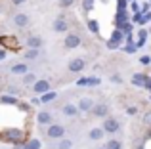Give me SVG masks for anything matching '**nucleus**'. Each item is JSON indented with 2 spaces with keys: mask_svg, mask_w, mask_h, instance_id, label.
<instances>
[{
  "mask_svg": "<svg viewBox=\"0 0 151 149\" xmlns=\"http://www.w3.org/2000/svg\"><path fill=\"white\" fill-rule=\"evenodd\" d=\"M23 138H25V134H23V130H19V128H6V130L0 132V140H4V142L8 143H23Z\"/></svg>",
  "mask_w": 151,
  "mask_h": 149,
  "instance_id": "1",
  "label": "nucleus"
},
{
  "mask_svg": "<svg viewBox=\"0 0 151 149\" xmlns=\"http://www.w3.org/2000/svg\"><path fill=\"white\" fill-rule=\"evenodd\" d=\"M46 134H48V138H52V140H59L65 134V126H63V124H50V126L46 128Z\"/></svg>",
  "mask_w": 151,
  "mask_h": 149,
  "instance_id": "2",
  "label": "nucleus"
},
{
  "mask_svg": "<svg viewBox=\"0 0 151 149\" xmlns=\"http://www.w3.org/2000/svg\"><path fill=\"white\" fill-rule=\"evenodd\" d=\"M63 44H65L67 50H73V48H77V46L81 44V37H78L77 33H69L65 37V42H63Z\"/></svg>",
  "mask_w": 151,
  "mask_h": 149,
  "instance_id": "3",
  "label": "nucleus"
},
{
  "mask_svg": "<svg viewBox=\"0 0 151 149\" xmlns=\"http://www.w3.org/2000/svg\"><path fill=\"white\" fill-rule=\"evenodd\" d=\"M33 90L37 94H46V92H50V80H37L33 84Z\"/></svg>",
  "mask_w": 151,
  "mask_h": 149,
  "instance_id": "4",
  "label": "nucleus"
},
{
  "mask_svg": "<svg viewBox=\"0 0 151 149\" xmlns=\"http://www.w3.org/2000/svg\"><path fill=\"white\" fill-rule=\"evenodd\" d=\"M103 130L109 132V134H115V132L119 130V120L117 119H105V122H103Z\"/></svg>",
  "mask_w": 151,
  "mask_h": 149,
  "instance_id": "5",
  "label": "nucleus"
},
{
  "mask_svg": "<svg viewBox=\"0 0 151 149\" xmlns=\"http://www.w3.org/2000/svg\"><path fill=\"white\" fill-rule=\"evenodd\" d=\"M100 82H101V80H100L98 77H84V78H78L77 84H78V86H98Z\"/></svg>",
  "mask_w": 151,
  "mask_h": 149,
  "instance_id": "6",
  "label": "nucleus"
},
{
  "mask_svg": "<svg viewBox=\"0 0 151 149\" xmlns=\"http://www.w3.org/2000/svg\"><path fill=\"white\" fill-rule=\"evenodd\" d=\"M92 113L96 117H107V113H109V105H107V103H98V105H94Z\"/></svg>",
  "mask_w": 151,
  "mask_h": 149,
  "instance_id": "7",
  "label": "nucleus"
},
{
  "mask_svg": "<svg viewBox=\"0 0 151 149\" xmlns=\"http://www.w3.org/2000/svg\"><path fill=\"white\" fill-rule=\"evenodd\" d=\"M147 74H144V73H136V74H132V84L134 86H144L145 88V82H147Z\"/></svg>",
  "mask_w": 151,
  "mask_h": 149,
  "instance_id": "8",
  "label": "nucleus"
},
{
  "mask_svg": "<svg viewBox=\"0 0 151 149\" xmlns=\"http://www.w3.org/2000/svg\"><path fill=\"white\" fill-rule=\"evenodd\" d=\"M78 111H92L94 109V101L90 100V97H82L81 101H78Z\"/></svg>",
  "mask_w": 151,
  "mask_h": 149,
  "instance_id": "9",
  "label": "nucleus"
},
{
  "mask_svg": "<svg viewBox=\"0 0 151 149\" xmlns=\"http://www.w3.org/2000/svg\"><path fill=\"white\" fill-rule=\"evenodd\" d=\"M27 44H29L31 50H38V48L42 46V38L37 37V34H31V37L27 38Z\"/></svg>",
  "mask_w": 151,
  "mask_h": 149,
  "instance_id": "10",
  "label": "nucleus"
},
{
  "mask_svg": "<svg viewBox=\"0 0 151 149\" xmlns=\"http://www.w3.org/2000/svg\"><path fill=\"white\" fill-rule=\"evenodd\" d=\"M54 31H55V33H65V31H67V21L63 17L54 19Z\"/></svg>",
  "mask_w": 151,
  "mask_h": 149,
  "instance_id": "11",
  "label": "nucleus"
},
{
  "mask_svg": "<svg viewBox=\"0 0 151 149\" xmlns=\"http://www.w3.org/2000/svg\"><path fill=\"white\" fill-rule=\"evenodd\" d=\"M61 113L65 117H75L78 113V107H77V105H73V103H67V105H63V107H61Z\"/></svg>",
  "mask_w": 151,
  "mask_h": 149,
  "instance_id": "12",
  "label": "nucleus"
},
{
  "mask_svg": "<svg viewBox=\"0 0 151 149\" xmlns=\"http://www.w3.org/2000/svg\"><path fill=\"white\" fill-rule=\"evenodd\" d=\"M84 69V59H71L69 63V71L71 73H78Z\"/></svg>",
  "mask_w": 151,
  "mask_h": 149,
  "instance_id": "13",
  "label": "nucleus"
},
{
  "mask_svg": "<svg viewBox=\"0 0 151 149\" xmlns=\"http://www.w3.org/2000/svg\"><path fill=\"white\" fill-rule=\"evenodd\" d=\"M14 23L17 27H27V25H29V15H27V14H17L14 17Z\"/></svg>",
  "mask_w": 151,
  "mask_h": 149,
  "instance_id": "14",
  "label": "nucleus"
},
{
  "mask_svg": "<svg viewBox=\"0 0 151 149\" xmlns=\"http://www.w3.org/2000/svg\"><path fill=\"white\" fill-rule=\"evenodd\" d=\"M103 134H105V130H103V128H92V130H90V140H94V142H100V140L103 138Z\"/></svg>",
  "mask_w": 151,
  "mask_h": 149,
  "instance_id": "15",
  "label": "nucleus"
},
{
  "mask_svg": "<svg viewBox=\"0 0 151 149\" xmlns=\"http://www.w3.org/2000/svg\"><path fill=\"white\" fill-rule=\"evenodd\" d=\"M0 103L6 105H19V100L15 96H0Z\"/></svg>",
  "mask_w": 151,
  "mask_h": 149,
  "instance_id": "16",
  "label": "nucleus"
},
{
  "mask_svg": "<svg viewBox=\"0 0 151 149\" xmlns=\"http://www.w3.org/2000/svg\"><path fill=\"white\" fill-rule=\"evenodd\" d=\"M37 120H38L40 124H50L52 115H50L48 111H40V113H38V117H37Z\"/></svg>",
  "mask_w": 151,
  "mask_h": 149,
  "instance_id": "17",
  "label": "nucleus"
},
{
  "mask_svg": "<svg viewBox=\"0 0 151 149\" xmlns=\"http://www.w3.org/2000/svg\"><path fill=\"white\" fill-rule=\"evenodd\" d=\"M27 65L25 63H15L14 67H12V73H15V74H27Z\"/></svg>",
  "mask_w": 151,
  "mask_h": 149,
  "instance_id": "18",
  "label": "nucleus"
},
{
  "mask_svg": "<svg viewBox=\"0 0 151 149\" xmlns=\"http://www.w3.org/2000/svg\"><path fill=\"white\" fill-rule=\"evenodd\" d=\"M55 97H58V94H55V92H46V94H42L40 103H48V101H54Z\"/></svg>",
  "mask_w": 151,
  "mask_h": 149,
  "instance_id": "19",
  "label": "nucleus"
},
{
  "mask_svg": "<svg viewBox=\"0 0 151 149\" xmlns=\"http://www.w3.org/2000/svg\"><path fill=\"white\" fill-rule=\"evenodd\" d=\"M88 29L92 31L94 34H100V23H98L96 19H90V21H88Z\"/></svg>",
  "mask_w": 151,
  "mask_h": 149,
  "instance_id": "20",
  "label": "nucleus"
},
{
  "mask_svg": "<svg viewBox=\"0 0 151 149\" xmlns=\"http://www.w3.org/2000/svg\"><path fill=\"white\" fill-rule=\"evenodd\" d=\"M14 44H15V38H4V37L0 38V46H2L4 50H6L8 46H14Z\"/></svg>",
  "mask_w": 151,
  "mask_h": 149,
  "instance_id": "21",
  "label": "nucleus"
},
{
  "mask_svg": "<svg viewBox=\"0 0 151 149\" xmlns=\"http://www.w3.org/2000/svg\"><path fill=\"white\" fill-rule=\"evenodd\" d=\"M25 149H40V142L38 140H29V142H25Z\"/></svg>",
  "mask_w": 151,
  "mask_h": 149,
  "instance_id": "22",
  "label": "nucleus"
},
{
  "mask_svg": "<svg viewBox=\"0 0 151 149\" xmlns=\"http://www.w3.org/2000/svg\"><path fill=\"white\" fill-rule=\"evenodd\" d=\"M111 40H115V42H122V31H121V29H115V31H113V34H111Z\"/></svg>",
  "mask_w": 151,
  "mask_h": 149,
  "instance_id": "23",
  "label": "nucleus"
},
{
  "mask_svg": "<svg viewBox=\"0 0 151 149\" xmlns=\"http://www.w3.org/2000/svg\"><path fill=\"white\" fill-rule=\"evenodd\" d=\"M134 21H136L138 25H144V23L147 21V19H145V15L142 14V11H138V14H134Z\"/></svg>",
  "mask_w": 151,
  "mask_h": 149,
  "instance_id": "24",
  "label": "nucleus"
},
{
  "mask_svg": "<svg viewBox=\"0 0 151 149\" xmlns=\"http://www.w3.org/2000/svg\"><path fill=\"white\" fill-rule=\"evenodd\" d=\"M73 147V142L71 140H61V142L58 143V149H71Z\"/></svg>",
  "mask_w": 151,
  "mask_h": 149,
  "instance_id": "25",
  "label": "nucleus"
},
{
  "mask_svg": "<svg viewBox=\"0 0 151 149\" xmlns=\"http://www.w3.org/2000/svg\"><path fill=\"white\" fill-rule=\"evenodd\" d=\"M105 149H121V142H119V140H109Z\"/></svg>",
  "mask_w": 151,
  "mask_h": 149,
  "instance_id": "26",
  "label": "nucleus"
},
{
  "mask_svg": "<svg viewBox=\"0 0 151 149\" xmlns=\"http://www.w3.org/2000/svg\"><path fill=\"white\" fill-rule=\"evenodd\" d=\"M35 80H37V77H35V74H31V73H27L25 78H23V82H25V84H35Z\"/></svg>",
  "mask_w": 151,
  "mask_h": 149,
  "instance_id": "27",
  "label": "nucleus"
},
{
  "mask_svg": "<svg viewBox=\"0 0 151 149\" xmlns=\"http://www.w3.org/2000/svg\"><path fill=\"white\" fill-rule=\"evenodd\" d=\"M25 57H27V59H35V57H38V50H27Z\"/></svg>",
  "mask_w": 151,
  "mask_h": 149,
  "instance_id": "28",
  "label": "nucleus"
},
{
  "mask_svg": "<svg viewBox=\"0 0 151 149\" xmlns=\"http://www.w3.org/2000/svg\"><path fill=\"white\" fill-rule=\"evenodd\" d=\"M136 48H138L136 44H132V42H128V44L124 46V52H126V54H134V52H136Z\"/></svg>",
  "mask_w": 151,
  "mask_h": 149,
  "instance_id": "29",
  "label": "nucleus"
},
{
  "mask_svg": "<svg viewBox=\"0 0 151 149\" xmlns=\"http://www.w3.org/2000/svg\"><path fill=\"white\" fill-rule=\"evenodd\" d=\"M58 2H59V6H61V8H69V6H73V4H75V0H58Z\"/></svg>",
  "mask_w": 151,
  "mask_h": 149,
  "instance_id": "30",
  "label": "nucleus"
},
{
  "mask_svg": "<svg viewBox=\"0 0 151 149\" xmlns=\"http://www.w3.org/2000/svg\"><path fill=\"white\" fill-rule=\"evenodd\" d=\"M119 46H121V42H115V40H111V38L107 40V48L109 50H115V48H119Z\"/></svg>",
  "mask_w": 151,
  "mask_h": 149,
  "instance_id": "31",
  "label": "nucleus"
},
{
  "mask_svg": "<svg viewBox=\"0 0 151 149\" xmlns=\"http://www.w3.org/2000/svg\"><path fill=\"white\" fill-rule=\"evenodd\" d=\"M94 8V0H84V10H92Z\"/></svg>",
  "mask_w": 151,
  "mask_h": 149,
  "instance_id": "32",
  "label": "nucleus"
},
{
  "mask_svg": "<svg viewBox=\"0 0 151 149\" xmlns=\"http://www.w3.org/2000/svg\"><path fill=\"white\" fill-rule=\"evenodd\" d=\"M126 113H128V115H136V113H138V107H128V109H126Z\"/></svg>",
  "mask_w": 151,
  "mask_h": 149,
  "instance_id": "33",
  "label": "nucleus"
},
{
  "mask_svg": "<svg viewBox=\"0 0 151 149\" xmlns=\"http://www.w3.org/2000/svg\"><path fill=\"white\" fill-rule=\"evenodd\" d=\"M111 80H113V82H117V84H119V82H122V78L119 77V74H113V77H111Z\"/></svg>",
  "mask_w": 151,
  "mask_h": 149,
  "instance_id": "34",
  "label": "nucleus"
},
{
  "mask_svg": "<svg viewBox=\"0 0 151 149\" xmlns=\"http://www.w3.org/2000/svg\"><path fill=\"white\" fill-rule=\"evenodd\" d=\"M142 63H151V57L149 56H144V57H142Z\"/></svg>",
  "mask_w": 151,
  "mask_h": 149,
  "instance_id": "35",
  "label": "nucleus"
},
{
  "mask_svg": "<svg viewBox=\"0 0 151 149\" xmlns=\"http://www.w3.org/2000/svg\"><path fill=\"white\" fill-rule=\"evenodd\" d=\"M4 57H6V50H4V48H0V61H2Z\"/></svg>",
  "mask_w": 151,
  "mask_h": 149,
  "instance_id": "36",
  "label": "nucleus"
},
{
  "mask_svg": "<svg viewBox=\"0 0 151 149\" xmlns=\"http://www.w3.org/2000/svg\"><path fill=\"white\" fill-rule=\"evenodd\" d=\"M145 88H147V90H149V92H151V77L147 78V82H145Z\"/></svg>",
  "mask_w": 151,
  "mask_h": 149,
  "instance_id": "37",
  "label": "nucleus"
},
{
  "mask_svg": "<svg viewBox=\"0 0 151 149\" xmlns=\"http://www.w3.org/2000/svg\"><path fill=\"white\" fill-rule=\"evenodd\" d=\"M132 10L136 11V14H138V11H140V8H138V4H136V2H132Z\"/></svg>",
  "mask_w": 151,
  "mask_h": 149,
  "instance_id": "38",
  "label": "nucleus"
},
{
  "mask_svg": "<svg viewBox=\"0 0 151 149\" xmlns=\"http://www.w3.org/2000/svg\"><path fill=\"white\" fill-rule=\"evenodd\" d=\"M19 107H21L23 111H29V105H25V103H19Z\"/></svg>",
  "mask_w": 151,
  "mask_h": 149,
  "instance_id": "39",
  "label": "nucleus"
},
{
  "mask_svg": "<svg viewBox=\"0 0 151 149\" xmlns=\"http://www.w3.org/2000/svg\"><path fill=\"white\" fill-rule=\"evenodd\" d=\"M31 103H33V105H38V103H40V100H37V97H33V100H31Z\"/></svg>",
  "mask_w": 151,
  "mask_h": 149,
  "instance_id": "40",
  "label": "nucleus"
},
{
  "mask_svg": "<svg viewBox=\"0 0 151 149\" xmlns=\"http://www.w3.org/2000/svg\"><path fill=\"white\" fill-rule=\"evenodd\" d=\"M145 122H151V113H149V115H145Z\"/></svg>",
  "mask_w": 151,
  "mask_h": 149,
  "instance_id": "41",
  "label": "nucleus"
},
{
  "mask_svg": "<svg viewBox=\"0 0 151 149\" xmlns=\"http://www.w3.org/2000/svg\"><path fill=\"white\" fill-rule=\"evenodd\" d=\"M25 0H14V4H23Z\"/></svg>",
  "mask_w": 151,
  "mask_h": 149,
  "instance_id": "42",
  "label": "nucleus"
},
{
  "mask_svg": "<svg viewBox=\"0 0 151 149\" xmlns=\"http://www.w3.org/2000/svg\"><path fill=\"white\" fill-rule=\"evenodd\" d=\"M101 149H105V147H101Z\"/></svg>",
  "mask_w": 151,
  "mask_h": 149,
  "instance_id": "43",
  "label": "nucleus"
},
{
  "mask_svg": "<svg viewBox=\"0 0 151 149\" xmlns=\"http://www.w3.org/2000/svg\"><path fill=\"white\" fill-rule=\"evenodd\" d=\"M140 149H142V147H140Z\"/></svg>",
  "mask_w": 151,
  "mask_h": 149,
  "instance_id": "44",
  "label": "nucleus"
}]
</instances>
